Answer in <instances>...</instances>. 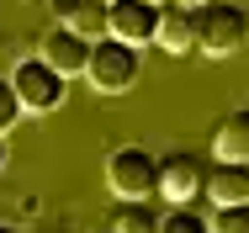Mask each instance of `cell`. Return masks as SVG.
Listing matches in <instances>:
<instances>
[{
	"instance_id": "cell-1",
	"label": "cell",
	"mask_w": 249,
	"mask_h": 233,
	"mask_svg": "<svg viewBox=\"0 0 249 233\" xmlns=\"http://www.w3.org/2000/svg\"><path fill=\"white\" fill-rule=\"evenodd\" d=\"M106 186L122 201H149V196H159V159L149 148H138V143L117 148L106 159Z\"/></svg>"
},
{
	"instance_id": "cell-2",
	"label": "cell",
	"mask_w": 249,
	"mask_h": 233,
	"mask_svg": "<svg viewBox=\"0 0 249 233\" xmlns=\"http://www.w3.org/2000/svg\"><path fill=\"white\" fill-rule=\"evenodd\" d=\"M85 80L96 85L101 95H122L138 85V48L122 43V37H101L90 48V69H85Z\"/></svg>"
},
{
	"instance_id": "cell-3",
	"label": "cell",
	"mask_w": 249,
	"mask_h": 233,
	"mask_svg": "<svg viewBox=\"0 0 249 233\" xmlns=\"http://www.w3.org/2000/svg\"><path fill=\"white\" fill-rule=\"evenodd\" d=\"M196 21H201V53H212V58H228L249 43V11L233 0H217V5L196 11Z\"/></svg>"
},
{
	"instance_id": "cell-4",
	"label": "cell",
	"mask_w": 249,
	"mask_h": 233,
	"mask_svg": "<svg viewBox=\"0 0 249 233\" xmlns=\"http://www.w3.org/2000/svg\"><path fill=\"white\" fill-rule=\"evenodd\" d=\"M11 85H16V95H21L27 111H53L64 101V74L53 69L48 58H21L11 69Z\"/></svg>"
},
{
	"instance_id": "cell-5",
	"label": "cell",
	"mask_w": 249,
	"mask_h": 233,
	"mask_svg": "<svg viewBox=\"0 0 249 233\" xmlns=\"http://www.w3.org/2000/svg\"><path fill=\"white\" fill-rule=\"evenodd\" d=\"M196 191H207V164H201L196 154H170V159H159V196H164V201L186 207V201H196Z\"/></svg>"
},
{
	"instance_id": "cell-6",
	"label": "cell",
	"mask_w": 249,
	"mask_h": 233,
	"mask_svg": "<svg viewBox=\"0 0 249 233\" xmlns=\"http://www.w3.org/2000/svg\"><path fill=\"white\" fill-rule=\"evenodd\" d=\"M111 37L143 48L159 37V5L154 0H111Z\"/></svg>"
},
{
	"instance_id": "cell-7",
	"label": "cell",
	"mask_w": 249,
	"mask_h": 233,
	"mask_svg": "<svg viewBox=\"0 0 249 233\" xmlns=\"http://www.w3.org/2000/svg\"><path fill=\"white\" fill-rule=\"evenodd\" d=\"M90 37H80V32H69V27H53V32H43V48H37V58H48L53 69L69 80V74H85L90 69Z\"/></svg>"
},
{
	"instance_id": "cell-8",
	"label": "cell",
	"mask_w": 249,
	"mask_h": 233,
	"mask_svg": "<svg viewBox=\"0 0 249 233\" xmlns=\"http://www.w3.org/2000/svg\"><path fill=\"white\" fill-rule=\"evenodd\" d=\"M53 11H58V27H69L90 43L111 37V0H53Z\"/></svg>"
},
{
	"instance_id": "cell-9",
	"label": "cell",
	"mask_w": 249,
	"mask_h": 233,
	"mask_svg": "<svg viewBox=\"0 0 249 233\" xmlns=\"http://www.w3.org/2000/svg\"><path fill=\"white\" fill-rule=\"evenodd\" d=\"M154 43L164 48V53H191L201 48V21L191 5H180V0H170V5H159V37Z\"/></svg>"
},
{
	"instance_id": "cell-10",
	"label": "cell",
	"mask_w": 249,
	"mask_h": 233,
	"mask_svg": "<svg viewBox=\"0 0 249 233\" xmlns=\"http://www.w3.org/2000/svg\"><path fill=\"white\" fill-rule=\"evenodd\" d=\"M207 201H212V207H239V201H249V164L217 159V164L207 170Z\"/></svg>"
},
{
	"instance_id": "cell-11",
	"label": "cell",
	"mask_w": 249,
	"mask_h": 233,
	"mask_svg": "<svg viewBox=\"0 0 249 233\" xmlns=\"http://www.w3.org/2000/svg\"><path fill=\"white\" fill-rule=\"evenodd\" d=\"M212 154L228 159V164H249V106H239V111L223 117V127L212 138Z\"/></svg>"
},
{
	"instance_id": "cell-12",
	"label": "cell",
	"mask_w": 249,
	"mask_h": 233,
	"mask_svg": "<svg viewBox=\"0 0 249 233\" xmlns=\"http://www.w3.org/2000/svg\"><path fill=\"white\" fill-rule=\"evenodd\" d=\"M111 233H159V217L149 201H122L111 212Z\"/></svg>"
},
{
	"instance_id": "cell-13",
	"label": "cell",
	"mask_w": 249,
	"mask_h": 233,
	"mask_svg": "<svg viewBox=\"0 0 249 233\" xmlns=\"http://www.w3.org/2000/svg\"><path fill=\"white\" fill-rule=\"evenodd\" d=\"M159 233H212V223L196 217L191 207H170V212L159 217Z\"/></svg>"
},
{
	"instance_id": "cell-14",
	"label": "cell",
	"mask_w": 249,
	"mask_h": 233,
	"mask_svg": "<svg viewBox=\"0 0 249 233\" xmlns=\"http://www.w3.org/2000/svg\"><path fill=\"white\" fill-rule=\"evenodd\" d=\"M212 233H249V201L217 207V212H212Z\"/></svg>"
},
{
	"instance_id": "cell-15",
	"label": "cell",
	"mask_w": 249,
	"mask_h": 233,
	"mask_svg": "<svg viewBox=\"0 0 249 233\" xmlns=\"http://www.w3.org/2000/svg\"><path fill=\"white\" fill-rule=\"evenodd\" d=\"M21 111H27V106H21L16 85H11V80H0V138H5V133H11L16 122H21Z\"/></svg>"
},
{
	"instance_id": "cell-16",
	"label": "cell",
	"mask_w": 249,
	"mask_h": 233,
	"mask_svg": "<svg viewBox=\"0 0 249 233\" xmlns=\"http://www.w3.org/2000/svg\"><path fill=\"white\" fill-rule=\"evenodd\" d=\"M180 5H191V11H207V5H217V0H180Z\"/></svg>"
},
{
	"instance_id": "cell-17",
	"label": "cell",
	"mask_w": 249,
	"mask_h": 233,
	"mask_svg": "<svg viewBox=\"0 0 249 233\" xmlns=\"http://www.w3.org/2000/svg\"><path fill=\"white\" fill-rule=\"evenodd\" d=\"M5 159H11V154H5V138H0V170H5Z\"/></svg>"
},
{
	"instance_id": "cell-18",
	"label": "cell",
	"mask_w": 249,
	"mask_h": 233,
	"mask_svg": "<svg viewBox=\"0 0 249 233\" xmlns=\"http://www.w3.org/2000/svg\"><path fill=\"white\" fill-rule=\"evenodd\" d=\"M0 233H16V228H11V223H0Z\"/></svg>"
},
{
	"instance_id": "cell-19",
	"label": "cell",
	"mask_w": 249,
	"mask_h": 233,
	"mask_svg": "<svg viewBox=\"0 0 249 233\" xmlns=\"http://www.w3.org/2000/svg\"><path fill=\"white\" fill-rule=\"evenodd\" d=\"M154 5H170V0H154Z\"/></svg>"
}]
</instances>
